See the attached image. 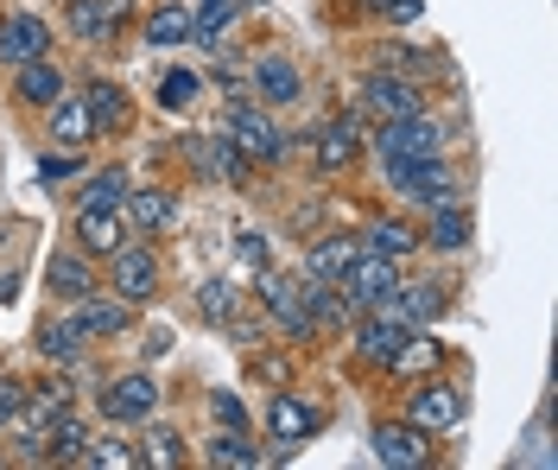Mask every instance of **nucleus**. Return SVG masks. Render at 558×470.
Here are the masks:
<instances>
[{
	"label": "nucleus",
	"mask_w": 558,
	"mask_h": 470,
	"mask_svg": "<svg viewBox=\"0 0 558 470\" xmlns=\"http://www.w3.org/2000/svg\"><path fill=\"white\" fill-rule=\"evenodd\" d=\"M13 292L20 287H13V274H7V280H0V305H13Z\"/></svg>",
	"instance_id": "nucleus-46"
},
{
	"label": "nucleus",
	"mask_w": 558,
	"mask_h": 470,
	"mask_svg": "<svg viewBox=\"0 0 558 470\" xmlns=\"http://www.w3.org/2000/svg\"><path fill=\"white\" fill-rule=\"evenodd\" d=\"M393 287H400V261L381 249H368L362 242V254L343 267V280H337V292L349 299V312H368V305H387L393 299Z\"/></svg>",
	"instance_id": "nucleus-1"
},
{
	"label": "nucleus",
	"mask_w": 558,
	"mask_h": 470,
	"mask_svg": "<svg viewBox=\"0 0 558 470\" xmlns=\"http://www.w3.org/2000/svg\"><path fill=\"white\" fill-rule=\"evenodd\" d=\"M64 20L83 45H102V38H114V26L128 20V0H70Z\"/></svg>",
	"instance_id": "nucleus-12"
},
{
	"label": "nucleus",
	"mask_w": 558,
	"mask_h": 470,
	"mask_svg": "<svg viewBox=\"0 0 558 470\" xmlns=\"http://www.w3.org/2000/svg\"><path fill=\"white\" fill-rule=\"evenodd\" d=\"M242 7H267V0H242Z\"/></svg>",
	"instance_id": "nucleus-47"
},
{
	"label": "nucleus",
	"mask_w": 558,
	"mask_h": 470,
	"mask_svg": "<svg viewBox=\"0 0 558 470\" xmlns=\"http://www.w3.org/2000/svg\"><path fill=\"white\" fill-rule=\"evenodd\" d=\"M368 7H381L387 20H400V26H407V20H418V7H425V0H368Z\"/></svg>",
	"instance_id": "nucleus-43"
},
{
	"label": "nucleus",
	"mask_w": 558,
	"mask_h": 470,
	"mask_svg": "<svg viewBox=\"0 0 558 470\" xmlns=\"http://www.w3.org/2000/svg\"><path fill=\"white\" fill-rule=\"evenodd\" d=\"M76 465H89V470H134L140 451H134V445H121V438H89Z\"/></svg>",
	"instance_id": "nucleus-31"
},
{
	"label": "nucleus",
	"mask_w": 558,
	"mask_h": 470,
	"mask_svg": "<svg viewBox=\"0 0 558 470\" xmlns=\"http://www.w3.org/2000/svg\"><path fill=\"white\" fill-rule=\"evenodd\" d=\"M229 141H235L242 159H260V166H274L279 153H286V134H279V121L267 115V103H242V96L229 109Z\"/></svg>",
	"instance_id": "nucleus-2"
},
{
	"label": "nucleus",
	"mask_w": 558,
	"mask_h": 470,
	"mask_svg": "<svg viewBox=\"0 0 558 470\" xmlns=\"http://www.w3.org/2000/svg\"><path fill=\"white\" fill-rule=\"evenodd\" d=\"M191 159H197V166H204V172H216V179L222 184H242L247 179V166H242V153H235V141H229V134H222V141H191Z\"/></svg>",
	"instance_id": "nucleus-25"
},
{
	"label": "nucleus",
	"mask_w": 558,
	"mask_h": 470,
	"mask_svg": "<svg viewBox=\"0 0 558 470\" xmlns=\"http://www.w3.org/2000/svg\"><path fill=\"white\" fill-rule=\"evenodd\" d=\"M393 292H400V299H387V305L400 312V325H407V330L432 325V318L451 305V299H445V287H393Z\"/></svg>",
	"instance_id": "nucleus-24"
},
{
	"label": "nucleus",
	"mask_w": 558,
	"mask_h": 470,
	"mask_svg": "<svg viewBox=\"0 0 558 470\" xmlns=\"http://www.w3.org/2000/svg\"><path fill=\"white\" fill-rule=\"evenodd\" d=\"M235 254H242V267H267V236H254V229H247L242 242H235Z\"/></svg>",
	"instance_id": "nucleus-42"
},
{
	"label": "nucleus",
	"mask_w": 558,
	"mask_h": 470,
	"mask_svg": "<svg viewBox=\"0 0 558 470\" xmlns=\"http://www.w3.org/2000/svg\"><path fill=\"white\" fill-rule=\"evenodd\" d=\"M362 254V236H324L312 254H305V280H324V287H337L343 280V267Z\"/></svg>",
	"instance_id": "nucleus-20"
},
{
	"label": "nucleus",
	"mask_w": 558,
	"mask_h": 470,
	"mask_svg": "<svg viewBox=\"0 0 558 470\" xmlns=\"http://www.w3.org/2000/svg\"><path fill=\"white\" fill-rule=\"evenodd\" d=\"M209 465H229V470H254L260 465V451L247 445L242 433H222V438H209Z\"/></svg>",
	"instance_id": "nucleus-34"
},
{
	"label": "nucleus",
	"mask_w": 558,
	"mask_h": 470,
	"mask_svg": "<svg viewBox=\"0 0 558 470\" xmlns=\"http://www.w3.org/2000/svg\"><path fill=\"white\" fill-rule=\"evenodd\" d=\"M83 109H89V121H96V128H128V96H121V83H89V96H83Z\"/></svg>",
	"instance_id": "nucleus-28"
},
{
	"label": "nucleus",
	"mask_w": 558,
	"mask_h": 470,
	"mask_svg": "<svg viewBox=\"0 0 558 470\" xmlns=\"http://www.w3.org/2000/svg\"><path fill=\"white\" fill-rule=\"evenodd\" d=\"M51 141L64 146V153L96 141V121H89V109H83L76 96H58V103H51Z\"/></svg>",
	"instance_id": "nucleus-22"
},
{
	"label": "nucleus",
	"mask_w": 558,
	"mask_h": 470,
	"mask_svg": "<svg viewBox=\"0 0 558 470\" xmlns=\"http://www.w3.org/2000/svg\"><path fill=\"white\" fill-rule=\"evenodd\" d=\"M140 350H146V357H166V350H172V330H146V344H140Z\"/></svg>",
	"instance_id": "nucleus-45"
},
{
	"label": "nucleus",
	"mask_w": 558,
	"mask_h": 470,
	"mask_svg": "<svg viewBox=\"0 0 558 470\" xmlns=\"http://www.w3.org/2000/svg\"><path fill=\"white\" fill-rule=\"evenodd\" d=\"M407 420H413L418 433H451L457 420H463V395H457L451 382H425V388H413Z\"/></svg>",
	"instance_id": "nucleus-7"
},
{
	"label": "nucleus",
	"mask_w": 558,
	"mask_h": 470,
	"mask_svg": "<svg viewBox=\"0 0 558 470\" xmlns=\"http://www.w3.org/2000/svg\"><path fill=\"white\" fill-rule=\"evenodd\" d=\"M197 89H204L197 71H172L166 83H159V109H191V103H197Z\"/></svg>",
	"instance_id": "nucleus-39"
},
{
	"label": "nucleus",
	"mask_w": 558,
	"mask_h": 470,
	"mask_svg": "<svg viewBox=\"0 0 558 470\" xmlns=\"http://www.w3.org/2000/svg\"><path fill=\"white\" fill-rule=\"evenodd\" d=\"M51 51V26L38 20V13H13V20H0V64H33Z\"/></svg>",
	"instance_id": "nucleus-8"
},
{
	"label": "nucleus",
	"mask_w": 558,
	"mask_h": 470,
	"mask_svg": "<svg viewBox=\"0 0 558 470\" xmlns=\"http://www.w3.org/2000/svg\"><path fill=\"white\" fill-rule=\"evenodd\" d=\"M368 249H381V254H393V261H400V254L418 249V236L407 229V222H375V229H368Z\"/></svg>",
	"instance_id": "nucleus-38"
},
{
	"label": "nucleus",
	"mask_w": 558,
	"mask_h": 470,
	"mask_svg": "<svg viewBox=\"0 0 558 470\" xmlns=\"http://www.w3.org/2000/svg\"><path fill=\"white\" fill-rule=\"evenodd\" d=\"M20 407H26V388H20L13 375H0V433H7L13 420H20Z\"/></svg>",
	"instance_id": "nucleus-40"
},
{
	"label": "nucleus",
	"mask_w": 558,
	"mask_h": 470,
	"mask_svg": "<svg viewBox=\"0 0 558 470\" xmlns=\"http://www.w3.org/2000/svg\"><path fill=\"white\" fill-rule=\"evenodd\" d=\"M209 407H216V420H222V433H247V407H242L235 395H216Z\"/></svg>",
	"instance_id": "nucleus-41"
},
{
	"label": "nucleus",
	"mask_w": 558,
	"mask_h": 470,
	"mask_svg": "<svg viewBox=\"0 0 558 470\" xmlns=\"http://www.w3.org/2000/svg\"><path fill=\"white\" fill-rule=\"evenodd\" d=\"M260 305L286 325V337H312V330H317L312 312H305V299H299V287H292V280H279V274H260Z\"/></svg>",
	"instance_id": "nucleus-11"
},
{
	"label": "nucleus",
	"mask_w": 558,
	"mask_h": 470,
	"mask_svg": "<svg viewBox=\"0 0 558 470\" xmlns=\"http://www.w3.org/2000/svg\"><path fill=\"white\" fill-rule=\"evenodd\" d=\"M38 350L51 362H76V350H83V330L76 325H45L38 330Z\"/></svg>",
	"instance_id": "nucleus-35"
},
{
	"label": "nucleus",
	"mask_w": 558,
	"mask_h": 470,
	"mask_svg": "<svg viewBox=\"0 0 558 470\" xmlns=\"http://www.w3.org/2000/svg\"><path fill=\"white\" fill-rule=\"evenodd\" d=\"M438 362H445V344H438V337H418V330H407V337L393 344V357H387L381 369L407 382V375H432Z\"/></svg>",
	"instance_id": "nucleus-19"
},
{
	"label": "nucleus",
	"mask_w": 558,
	"mask_h": 470,
	"mask_svg": "<svg viewBox=\"0 0 558 470\" xmlns=\"http://www.w3.org/2000/svg\"><path fill=\"white\" fill-rule=\"evenodd\" d=\"M229 20H235V0H197L191 7V38L197 45H216V38L229 33Z\"/></svg>",
	"instance_id": "nucleus-30"
},
{
	"label": "nucleus",
	"mask_w": 558,
	"mask_h": 470,
	"mask_svg": "<svg viewBox=\"0 0 558 470\" xmlns=\"http://www.w3.org/2000/svg\"><path fill=\"white\" fill-rule=\"evenodd\" d=\"M108 280H114V299L146 305V299L159 292V254L140 249V242H121V249L108 254Z\"/></svg>",
	"instance_id": "nucleus-4"
},
{
	"label": "nucleus",
	"mask_w": 558,
	"mask_h": 470,
	"mask_svg": "<svg viewBox=\"0 0 558 470\" xmlns=\"http://www.w3.org/2000/svg\"><path fill=\"white\" fill-rule=\"evenodd\" d=\"M76 242H83V254H96V261H108V254L128 242V222H121V210H76Z\"/></svg>",
	"instance_id": "nucleus-13"
},
{
	"label": "nucleus",
	"mask_w": 558,
	"mask_h": 470,
	"mask_svg": "<svg viewBox=\"0 0 558 470\" xmlns=\"http://www.w3.org/2000/svg\"><path fill=\"white\" fill-rule=\"evenodd\" d=\"M83 445H89V426H83V420H76V413H58V420H51V433H45V458H58V465H76V458H83Z\"/></svg>",
	"instance_id": "nucleus-27"
},
{
	"label": "nucleus",
	"mask_w": 558,
	"mask_h": 470,
	"mask_svg": "<svg viewBox=\"0 0 558 470\" xmlns=\"http://www.w3.org/2000/svg\"><path fill=\"white\" fill-rule=\"evenodd\" d=\"M197 305H204L209 325H229V318H235V287H229V280H204Z\"/></svg>",
	"instance_id": "nucleus-36"
},
{
	"label": "nucleus",
	"mask_w": 558,
	"mask_h": 470,
	"mask_svg": "<svg viewBox=\"0 0 558 470\" xmlns=\"http://www.w3.org/2000/svg\"><path fill=\"white\" fill-rule=\"evenodd\" d=\"M375 458L387 470H418L432 458V445H425V433H418L413 420H387V426H375Z\"/></svg>",
	"instance_id": "nucleus-9"
},
{
	"label": "nucleus",
	"mask_w": 558,
	"mask_h": 470,
	"mask_svg": "<svg viewBox=\"0 0 558 470\" xmlns=\"http://www.w3.org/2000/svg\"><path fill=\"white\" fill-rule=\"evenodd\" d=\"M153 407H159V388L146 375H121V382H108V395H102V420H146Z\"/></svg>",
	"instance_id": "nucleus-15"
},
{
	"label": "nucleus",
	"mask_w": 558,
	"mask_h": 470,
	"mask_svg": "<svg viewBox=\"0 0 558 470\" xmlns=\"http://www.w3.org/2000/svg\"><path fill=\"white\" fill-rule=\"evenodd\" d=\"M432 249H445V254H457V249H470V210H457L451 197L438 204V217H432V236H425Z\"/></svg>",
	"instance_id": "nucleus-29"
},
{
	"label": "nucleus",
	"mask_w": 558,
	"mask_h": 470,
	"mask_svg": "<svg viewBox=\"0 0 558 470\" xmlns=\"http://www.w3.org/2000/svg\"><path fill=\"white\" fill-rule=\"evenodd\" d=\"M387 184L407 197V204H445L451 197V166L432 153V159H381Z\"/></svg>",
	"instance_id": "nucleus-3"
},
{
	"label": "nucleus",
	"mask_w": 558,
	"mask_h": 470,
	"mask_svg": "<svg viewBox=\"0 0 558 470\" xmlns=\"http://www.w3.org/2000/svg\"><path fill=\"white\" fill-rule=\"evenodd\" d=\"M312 159H317V172H349V166L362 159V128H355V121H330V128L317 134Z\"/></svg>",
	"instance_id": "nucleus-17"
},
{
	"label": "nucleus",
	"mask_w": 558,
	"mask_h": 470,
	"mask_svg": "<svg viewBox=\"0 0 558 470\" xmlns=\"http://www.w3.org/2000/svg\"><path fill=\"white\" fill-rule=\"evenodd\" d=\"M64 96V71L51 64V51L33 58V64H20V103H33V109H51Z\"/></svg>",
	"instance_id": "nucleus-23"
},
{
	"label": "nucleus",
	"mask_w": 558,
	"mask_h": 470,
	"mask_svg": "<svg viewBox=\"0 0 558 470\" xmlns=\"http://www.w3.org/2000/svg\"><path fill=\"white\" fill-rule=\"evenodd\" d=\"M76 172V159L70 153H51V159H38V179H70Z\"/></svg>",
	"instance_id": "nucleus-44"
},
{
	"label": "nucleus",
	"mask_w": 558,
	"mask_h": 470,
	"mask_svg": "<svg viewBox=\"0 0 558 470\" xmlns=\"http://www.w3.org/2000/svg\"><path fill=\"white\" fill-rule=\"evenodd\" d=\"M400 337H407V325H400V312H393V305H368V318L355 325V350H362L368 362H387V357H393V344H400Z\"/></svg>",
	"instance_id": "nucleus-14"
},
{
	"label": "nucleus",
	"mask_w": 558,
	"mask_h": 470,
	"mask_svg": "<svg viewBox=\"0 0 558 470\" xmlns=\"http://www.w3.org/2000/svg\"><path fill=\"white\" fill-rule=\"evenodd\" d=\"M128 210L146 236H159V229H172L178 222V197L172 191H128Z\"/></svg>",
	"instance_id": "nucleus-26"
},
{
	"label": "nucleus",
	"mask_w": 558,
	"mask_h": 470,
	"mask_svg": "<svg viewBox=\"0 0 558 470\" xmlns=\"http://www.w3.org/2000/svg\"><path fill=\"white\" fill-rule=\"evenodd\" d=\"M184 38H191V13H184V7H159V13L146 20V45H159V51H166V45H184Z\"/></svg>",
	"instance_id": "nucleus-33"
},
{
	"label": "nucleus",
	"mask_w": 558,
	"mask_h": 470,
	"mask_svg": "<svg viewBox=\"0 0 558 470\" xmlns=\"http://www.w3.org/2000/svg\"><path fill=\"white\" fill-rule=\"evenodd\" d=\"M140 465H166V470H178V465H184V438H178L172 426H159V433L146 438V451H140Z\"/></svg>",
	"instance_id": "nucleus-37"
},
{
	"label": "nucleus",
	"mask_w": 558,
	"mask_h": 470,
	"mask_svg": "<svg viewBox=\"0 0 558 470\" xmlns=\"http://www.w3.org/2000/svg\"><path fill=\"white\" fill-rule=\"evenodd\" d=\"M128 312H134L128 299H96L89 292V299H76V318L70 325L83 330V337H114V330H128Z\"/></svg>",
	"instance_id": "nucleus-21"
},
{
	"label": "nucleus",
	"mask_w": 558,
	"mask_h": 470,
	"mask_svg": "<svg viewBox=\"0 0 558 470\" xmlns=\"http://www.w3.org/2000/svg\"><path fill=\"white\" fill-rule=\"evenodd\" d=\"M247 89H260L267 109H286V103H299L305 76H299L292 58H254V64H247Z\"/></svg>",
	"instance_id": "nucleus-10"
},
{
	"label": "nucleus",
	"mask_w": 558,
	"mask_h": 470,
	"mask_svg": "<svg viewBox=\"0 0 558 470\" xmlns=\"http://www.w3.org/2000/svg\"><path fill=\"white\" fill-rule=\"evenodd\" d=\"M362 109L375 115V121H400V115H418L425 109V89H418L413 76H368L362 83Z\"/></svg>",
	"instance_id": "nucleus-6"
},
{
	"label": "nucleus",
	"mask_w": 558,
	"mask_h": 470,
	"mask_svg": "<svg viewBox=\"0 0 558 470\" xmlns=\"http://www.w3.org/2000/svg\"><path fill=\"white\" fill-rule=\"evenodd\" d=\"M375 146H381V159H432V153L445 146V128H438V121H425V109H418V115L387 121Z\"/></svg>",
	"instance_id": "nucleus-5"
},
{
	"label": "nucleus",
	"mask_w": 558,
	"mask_h": 470,
	"mask_svg": "<svg viewBox=\"0 0 558 470\" xmlns=\"http://www.w3.org/2000/svg\"><path fill=\"white\" fill-rule=\"evenodd\" d=\"M45 287L76 305V299H89V292H96V267H89L83 254L64 249V254H51V261H45Z\"/></svg>",
	"instance_id": "nucleus-18"
},
{
	"label": "nucleus",
	"mask_w": 558,
	"mask_h": 470,
	"mask_svg": "<svg viewBox=\"0 0 558 470\" xmlns=\"http://www.w3.org/2000/svg\"><path fill=\"white\" fill-rule=\"evenodd\" d=\"M83 204H89V210H121V204H128V172H121V166L96 172L89 191H83Z\"/></svg>",
	"instance_id": "nucleus-32"
},
{
	"label": "nucleus",
	"mask_w": 558,
	"mask_h": 470,
	"mask_svg": "<svg viewBox=\"0 0 558 470\" xmlns=\"http://www.w3.org/2000/svg\"><path fill=\"white\" fill-rule=\"evenodd\" d=\"M267 433L279 438V445H299V438L317 433V407L299 395H274L267 400Z\"/></svg>",
	"instance_id": "nucleus-16"
}]
</instances>
